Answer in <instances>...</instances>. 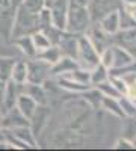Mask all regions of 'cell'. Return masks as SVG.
<instances>
[{
  "instance_id": "obj_1",
  "label": "cell",
  "mask_w": 136,
  "mask_h": 151,
  "mask_svg": "<svg viewBox=\"0 0 136 151\" xmlns=\"http://www.w3.org/2000/svg\"><path fill=\"white\" fill-rule=\"evenodd\" d=\"M36 30H40L38 14H33V12L27 11L23 5L17 6L14 23H12V30H11L12 40H17V38L24 36V35H32Z\"/></svg>"
},
{
  "instance_id": "obj_2",
  "label": "cell",
  "mask_w": 136,
  "mask_h": 151,
  "mask_svg": "<svg viewBox=\"0 0 136 151\" xmlns=\"http://www.w3.org/2000/svg\"><path fill=\"white\" fill-rule=\"evenodd\" d=\"M91 17L86 6L80 5H74L70 3L68 8V15H67V24H65V30L71 33H85L86 29L91 26Z\"/></svg>"
},
{
  "instance_id": "obj_3",
  "label": "cell",
  "mask_w": 136,
  "mask_h": 151,
  "mask_svg": "<svg viewBox=\"0 0 136 151\" xmlns=\"http://www.w3.org/2000/svg\"><path fill=\"white\" fill-rule=\"evenodd\" d=\"M77 64L79 67L92 70L97 64H100V55L97 53V50L88 40V36L85 33L79 35L77 40Z\"/></svg>"
},
{
  "instance_id": "obj_4",
  "label": "cell",
  "mask_w": 136,
  "mask_h": 151,
  "mask_svg": "<svg viewBox=\"0 0 136 151\" xmlns=\"http://www.w3.org/2000/svg\"><path fill=\"white\" fill-rule=\"evenodd\" d=\"M50 68L52 65L48 62L38 58H32L30 60H27V82L42 85L50 76Z\"/></svg>"
},
{
  "instance_id": "obj_5",
  "label": "cell",
  "mask_w": 136,
  "mask_h": 151,
  "mask_svg": "<svg viewBox=\"0 0 136 151\" xmlns=\"http://www.w3.org/2000/svg\"><path fill=\"white\" fill-rule=\"evenodd\" d=\"M85 35L88 36V40L91 41V44L94 45V48L97 50L98 55H100L103 50H106L107 47H110L114 44L112 35L106 33L100 26H98V23H91V26L86 29Z\"/></svg>"
},
{
  "instance_id": "obj_6",
  "label": "cell",
  "mask_w": 136,
  "mask_h": 151,
  "mask_svg": "<svg viewBox=\"0 0 136 151\" xmlns=\"http://www.w3.org/2000/svg\"><path fill=\"white\" fill-rule=\"evenodd\" d=\"M122 5L121 0H89L88 3V12L92 23H97L101 17L112 11H117Z\"/></svg>"
},
{
  "instance_id": "obj_7",
  "label": "cell",
  "mask_w": 136,
  "mask_h": 151,
  "mask_svg": "<svg viewBox=\"0 0 136 151\" xmlns=\"http://www.w3.org/2000/svg\"><path fill=\"white\" fill-rule=\"evenodd\" d=\"M68 8H70V0H53V3L48 6L52 14L53 26H56L60 30H65Z\"/></svg>"
},
{
  "instance_id": "obj_8",
  "label": "cell",
  "mask_w": 136,
  "mask_h": 151,
  "mask_svg": "<svg viewBox=\"0 0 136 151\" xmlns=\"http://www.w3.org/2000/svg\"><path fill=\"white\" fill-rule=\"evenodd\" d=\"M77 40H79L77 33H71V32H67V30L62 32V35L59 38V42L56 44L60 48L62 56L77 59Z\"/></svg>"
},
{
  "instance_id": "obj_9",
  "label": "cell",
  "mask_w": 136,
  "mask_h": 151,
  "mask_svg": "<svg viewBox=\"0 0 136 151\" xmlns=\"http://www.w3.org/2000/svg\"><path fill=\"white\" fill-rule=\"evenodd\" d=\"M50 118V109L47 107V104H38L33 112V115L29 119V127L33 132L35 137L38 136L42 130V127L45 125V122Z\"/></svg>"
},
{
  "instance_id": "obj_10",
  "label": "cell",
  "mask_w": 136,
  "mask_h": 151,
  "mask_svg": "<svg viewBox=\"0 0 136 151\" xmlns=\"http://www.w3.org/2000/svg\"><path fill=\"white\" fill-rule=\"evenodd\" d=\"M23 125H29V119L17 107L6 110L5 116H2V121H0V127L3 129H15V127H23Z\"/></svg>"
},
{
  "instance_id": "obj_11",
  "label": "cell",
  "mask_w": 136,
  "mask_h": 151,
  "mask_svg": "<svg viewBox=\"0 0 136 151\" xmlns=\"http://www.w3.org/2000/svg\"><path fill=\"white\" fill-rule=\"evenodd\" d=\"M21 89H23V85L20 83H15L14 80L8 79L6 80V86H5V97H3V110H9L12 107H15V103H17V98L18 95L21 94Z\"/></svg>"
},
{
  "instance_id": "obj_12",
  "label": "cell",
  "mask_w": 136,
  "mask_h": 151,
  "mask_svg": "<svg viewBox=\"0 0 136 151\" xmlns=\"http://www.w3.org/2000/svg\"><path fill=\"white\" fill-rule=\"evenodd\" d=\"M79 64H77V60L76 59H73V58H68V56H62L58 62H55V64L52 65L50 68V74L53 76H62V74H68L71 73L74 68H77Z\"/></svg>"
},
{
  "instance_id": "obj_13",
  "label": "cell",
  "mask_w": 136,
  "mask_h": 151,
  "mask_svg": "<svg viewBox=\"0 0 136 151\" xmlns=\"http://www.w3.org/2000/svg\"><path fill=\"white\" fill-rule=\"evenodd\" d=\"M21 92L30 95L38 104H47V103H48L45 89H44L41 85H38V83H29V82L23 83V89H21Z\"/></svg>"
},
{
  "instance_id": "obj_14",
  "label": "cell",
  "mask_w": 136,
  "mask_h": 151,
  "mask_svg": "<svg viewBox=\"0 0 136 151\" xmlns=\"http://www.w3.org/2000/svg\"><path fill=\"white\" fill-rule=\"evenodd\" d=\"M98 26H100L106 33L109 35H114L119 30V17H118V9L117 11H112L106 14L104 17H101L100 20L97 21Z\"/></svg>"
},
{
  "instance_id": "obj_15",
  "label": "cell",
  "mask_w": 136,
  "mask_h": 151,
  "mask_svg": "<svg viewBox=\"0 0 136 151\" xmlns=\"http://www.w3.org/2000/svg\"><path fill=\"white\" fill-rule=\"evenodd\" d=\"M36 106H38V103H36L30 95L23 94V92L18 95L17 103H15V107H17V109H18V110H20L27 119H30V116L33 115V112H35Z\"/></svg>"
},
{
  "instance_id": "obj_16",
  "label": "cell",
  "mask_w": 136,
  "mask_h": 151,
  "mask_svg": "<svg viewBox=\"0 0 136 151\" xmlns=\"http://www.w3.org/2000/svg\"><path fill=\"white\" fill-rule=\"evenodd\" d=\"M17 139H20L23 144H26L29 148H35L36 147V139L35 134L30 130L29 125H23V127H15V129H8Z\"/></svg>"
},
{
  "instance_id": "obj_17",
  "label": "cell",
  "mask_w": 136,
  "mask_h": 151,
  "mask_svg": "<svg viewBox=\"0 0 136 151\" xmlns=\"http://www.w3.org/2000/svg\"><path fill=\"white\" fill-rule=\"evenodd\" d=\"M132 60L133 59H132V56L129 55V52L126 48L112 44V68L124 67V65L130 64Z\"/></svg>"
},
{
  "instance_id": "obj_18",
  "label": "cell",
  "mask_w": 136,
  "mask_h": 151,
  "mask_svg": "<svg viewBox=\"0 0 136 151\" xmlns=\"http://www.w3.org/2000/svg\"><path fill=\"white\" fill-rule=\"evenodd\" d=\"M11 80L15 83H26L27 82V60H15L11 70Z\"/></svg>"
},
{
  "instance_id": "obj_19",
  "label": "cell",
  "mask_w": 136,
  "mask_h": 151,
  "mask_svg": "<svg viewBox=\"0 0 136 151\" xmlns=\"http://www.w3.org/2000/svg\"><path fill=\"white\" fill-rule=\"evenodd\" d=\"M58 86L62 88V89L68 91V92H82L85 89H88L89 86H85V85H80L77 82H74L70 74H62V76H58Z\"/></svg>"
},
{
  "instance_id": "obj_20",
  "label": "cell",
  "mask_w": 136,
  "mask_h": 151,
  "mask_svg": "<svg viewBox=\"0 0 136 151\" xmlns=\"http://www.w3.org/2000/svg\"><path fill=\"white\" fill-rule=\"evenodd\" d=\"M15 41V45L21 50V52L26 55L27 58H36V48H35V45H33V41H32V35H24V36H20V38H17V40H14Z\"/></svg>"
},
{
  "instance_id": "obj_21",
  "label": "cell",
  "mask_w": 136,
  "mask_h": 151,
  "mask_svg": "<svg viewBox=\"0 0 136 151\" xmlns=\"http://www.w3.org/2000/svg\"><path fill=\"white\" fill-rule=\"evenodd\" d=\"M36 58L38 59H42L45 62H48L50 65H53L55 62H58L60 58H62V53H60V48L58 45H50L47 47L45 50H42V52H40L38 55H36Z\"/></svg>"
},
{
  "instance_id": "obj_22",
  "label": "cell",
  "mask_w": 136,
  "mask_h": 151,
  "mask_svg": "<svg viewBox=\"0 0 136 151\" xmlns=\"http://www.w3.org/2000/svg\"><path fill=\"white\" fill-rule=\"evenodd\" d=\"M68 74L74 82H77L80 85H85V86H91V70L83 68V67H77Z\"/></svg>"
},
{
  "instance_id": "obj_23",
  "label": "cell",
  "mask_w": 136,
  "mask_h": 151,
  "mask_svg": "<svg viewBox=\"0 0 136 151\" xmlns=\"http://www.w3.org/2000/svg\"><path fill=\"white\" fill-rule=\"evenodd\" d=\"M109 79V68H106L101 64H97L91 70V86H97L98 83H101Z\"/></svg>"
},
{
  "instance_id": "obj_24",
  "label": "cell",
  "mask_w": 136,
  "mask_h": 151,
  "mask_svg": "<svg viewBox=\"0 0 136 151\" xmlns=\"http://www.w3.org/2000/svg\"><path fill=\"white\" fill-rule=\"evenodd\" d=\"M100 106H101L103 109H106L107 112H110V113H114V115H117V116H124V113H122V109H121V106H119L118 98L103 95V98H101V104H100Z\"/></svg>"
},
{
  "instance_id": "obj_25",
  "label": "cell",
  "mask_w": 136,
  "mask_h": 151,
  "mask_svg": "<svg viewBox=\"0 0 136 151\" xmlns=\"http://www.w3.org/2000/svg\"><path fill=\"white\" fill-rule=\"evenodd\" d=\"M118 101H119V106L122 109L124 116H136V101L135 100H132L127 95H121V97H118Z\"/></svg>"
},
{
  "instance_id": "obj_26",
  "label": "cell",
  "mask_w": 136,
  "mask_h": 151,
  "mask_svg": "<svg viewBox=\"0 0 136 151\" xmlns=\"http://www.w3.org/2000/svg\"><path fill=\"white\" fill-rule=\"evenodd\" d=\"M32 41H33V45H35V48H36V52H38V53L52 45V42L47 38V35L44 32H41V30H36V32L32 33ZM38 53H36V55H38Z\"/></svg>"
},
{
  "instance_id": "obj_27",
  "label": "cell",
  "mask_w": 136,
  "mask_h": 151,
  "mask_svg": "<svg viewBox=\"0 0 136 151\" xmlns=\"http://www.w3.org/2000/svg\"><path fill=\"white\" fill-rule=\"evenodd\" d=\"M97 89L100 91L103 95H106V97H114V98H118V97H121V94L117 91V88L110 83V80L107 79V80H104V82H101V83H98L97 86Z\"/></svg>"
},
{
  "instance_id": "obj_28",
  "label": "cell",
  "mask_w": 136,
  "mask_h": 151,
  "mask_svg": "<svg viewBox=\"0 0 136 151\" xmlns=\"http://www.w3.org/2000/svg\"><path fill=\"white\" fill-rule=\"evenodd\" d=\"M14 59L11 58H0V80H8L11 77V70L14 65Z\"/></svg>"
},
{
  "instance_id": "obj_29",
  "label": "cell",
  "mask_w": 136,
  "mask_h": 151,
  "mask_svg": "<svg viewBox=\"0 0 136 151\" xmlns=\"http://www.w3.org/2000/svg\"><path fill=\"white\" fill-rule=\"evenodd\" d=\"M124 137L130 141L136 139V116H127V119L124 121Z\"/></svg>"
},
{
  "instance_id": "obj_30",
  "label": "cell",
  "mask_w": 136,
  "mask_h": 151,
  "mask_svg": "<svg viewBox=\"0 0 136 151\" xmlns=\"http://www.w3.org/2000/svg\"><path fill=\"white\" fill-rule=\"evenodd\" d=\"M21 5L26 8L27 11L33 12V14H38L41 9L45 8L44 0H23V3H21Z\"/></svg>"
},
{
  "instance_id": "obj_31",
  "label": "cell",
  "mask_w": 136,
  "mask_h": 151,
  "mask_svg": "<svg viewBox=\"0 0 136 151\" xmlns=\"http://www.w3.org/2000/svg\"><path fill=\"white\" fill-rule=\"evenodd\" d=\"M100 64L106 68H112V45L100 53Z\"/></svg>"
},
{
  "instance_id": "obj_32",
  "label": "cell",
  "mask_w": 136,
  "mask_h": 151,
  "mask_svg": "<svg viewBox=\"0 0 136 151\" xmlns=\"http://www.w3.org/2000/svg\"><path fill=\"white\" fill-rule=\"evenodd\" d=\"M109 80H110V83L117 88V91H118L121 95H126V92H127V85H126V82L122 80L121 77H114V76H109Z\"/></svg>"
},
{
  "instance_id": "obj_33",
  "label": "cell",
  "mask_w": 136,
  "mask_h": 151,
  "mask_svg": "<svg viewBox=\"0 0 136 151\" xmlns=\"http://www.w3.org/2000/svg\"><path fill=\"white\" fill-rule=\"evenodd\" d=\"M115 148H117V150H133V148H135V142L122 136L121 139H118V141H117Z\"/></svg>"
},
{
  "instance_id": "obj_34",
  "label": "cell",
  "mask_w": 136,
  "mask_h": 151,
  "mask_svg": "<svg viewBox=\"0 0 136 151\" xmlns=\"http://www.w3.org/2000/svg\"><path fill=\"white\" fill-rule=\"evenodd\" d=\"M121 47V45H119ZM122 48H126L127 52H129V55L132 56V59L133 60H136V38L133 41H130V42H127L126 45H122Z\"/></svg>"
},
{
  "instance_id": "obj_35",
  "label": "cell",
  "mask_w": 136,
  "mask_h": 151,
  "mask_svg": "<svg viewBox=\"0 0 136 151\" xmlns=\"http://www.w3.org/2000/svg\"><path fill=\"white\" fill-rule=\"evenodd\" d=\"M5 86H6V82H5V80H0V110H2V106H3V97H5Z\"/></svg>"
},
{
  "instance_id": "obj_36",
  "label": "cell",
  "mask_w": 136,
  "mask_h": 151,
  "mask_svg": "<svg viewBox=\"0 0 136 151\" xmlns=\"http://www.w3.org/2000/svg\"><path fill=\"white\" fill-rule=\"evenodd\" d=\"M70 3H74V5H80V6H88L89 0H70Z\"/></svg>"
},
{
  "instance_id": "obj_37",
  "label": "cell",
  "mask_w": 136,
  "mask_h": 151,
  "mask_svg": "<svg viewBox=\"0 0 136 151\" xmlns=\"http://www.w3.org/2000/svg\"><path fill=\"white\" fill-rule=\"evenodd\" d=\"M0 144H6V136H5V129L0 127Z\"/></svg>"
},
{
  "instance_id": "obj_38",
  "label": "cell",
  "mask_w": 136,
  "mask_h": 151,
  "mask_svg": "<svg viewBox=\"0 0 136 151\" xmlns=\"http://www.w3.org/2000/svg\"><path fill=\"white\" fill-rule=\"evenodd\" d=\"M124 5H133V6H136V0H121Z\"/></svg>"
},
{
  "instance_id": "obj_39",
  "label": "cell",
  "mask_w": 136,
  "mask_h": 151,
  "mask_svg": "<svg viewBox=\"0 0 136 151\" xmlns=\"http://www.w3.org/2000/svg\"><path fill=\"white\" fill-rule=\"evenodd\" d=\"M11 2H12V6L17 8V6H20V5L23 3V0H11Z\"/></svg>"
},
{
  "instance_id": "obj_40",
  "label": "cell",
  "mask_w": 136,
  "mask_h": 151,
  "mask_svg": "<svg viewBox=\"0 0 136 151\" xmlns=\"http://www.w3.org/2000/svg\"><path fill=\"white\" fill-rule=\"evenodd\" d=\"M44 3H45V8H48V6L53 3V0H44Z\"/></svg>"
},
{
  "instance_id": "obj_41",
  "label": "cell",
  "mask_w": 136,
  "mask_h": 151,
  "mask_svg": "<svg viewBox=\"0 0 136 151\" xmlns=\"http://www.w3.org/2000/svg\"><path fill=\"white\" fill-rule=\"evenodd\" d=\"M0 121H2V116H0Z\"/></svg>"
}]
</instances>
